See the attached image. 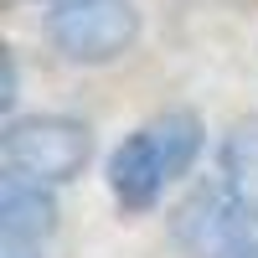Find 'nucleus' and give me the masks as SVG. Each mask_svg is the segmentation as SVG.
Returning <instances> with one entry per match:
<instances>
[{"mask_svg":"<svg viewBox=\"0 0 258 258\" xmlns=\"http://www.w3.org/2000/svg\"><path fill=\"white\" fill-rule=\"evenodd\" d=\"M202 155V119L186 109L155 114L109 155V191L124 212H150L170 181H181Z\"/></svg>","mask_w":258,"mask_h":258,"instance_id":"nucleus-1","label":"nucleus"},{"mask_svg":"<svg viewBox=\"0 0 258 258\" xmlns=\"http://www.w3.org/2000/svg\"><path fill=\"white\" fill-rule=\"evenodd\" d=\"M47 36L73 68H109L140 41L135 0H57L47 16Z\"/></svg>","mask_w":258,"mask_h":258,"instance_id":"nucleus-2","label":"nucleus"},{"mask_svg":"<svg viewBox=\"0 0 258 258\" xmlns=\"http://www.w3.org/2000/svg\"><path fill=\"white\" fill-rule=\"evenodd\" d=\"M6 170H21L31 181L47 186H68L83 176V165L93 155V129L68 114H31V119H11L6 140H0Z\"/></svg>","mask_w":258,"mask_h":258,"instance_id":"nucleus-3","label":"nucleus"},{"mask_svg":"<svg viewBox=\"0 0 258 258\" xmlns=\"http://www.w3.org/2000/svg\"><path fill=\"white\" fill-rule=\"evenodd\" d=\"M248 212L232 202L227 186H197L191 197L170 212V238L186 258H238L248 238Z\"/></svg>","mask_w":258,"mask_h":258,"instance_id":"nucleus-4","label":"nucleus"},{"mask_svg":"<svg viewBox=\"0 0 258 258\" xmlns=\"http://www.w3.org/2000/svg\"><path fill=\"white\" fill-rule=\"evenodd\" d=\"M57 232V197L47 181H31L21 170L0 176V238L6 243H41Z\"/></svg>","mask_w":258,"mask_h":258,"instance_id":"nucleus-5","label":"nucleus"},{"mask_svg":"<svg viewBox=\"0 0 258 258\" xmlns=\"http://www.w3.org/2000/svg\"><path fill=\"white\" fill-rule=\"evenodd\" d=\"M217 160H222V186L232 191V202L258 222V114L238 119L222 135V155Z\"/></svg>","mask_w":258,"mask_h":258,"instance_id":"nucleus-6","label":"nucleus"},{"mask_svg":"<svg viewBox=\"0 0 258 258\" xmlns=\"http://www.w3.org/2000/svg\"><path fill=\"white\" fill-rule=\"evenodd\" d=\"M0 258H41V243H6L0 238Z\"/></svg>","mask_w":258,"mask_h":258,"instance_id":"nucleus-7","label":"nucleus"},{"mask_svg":"<svg viewBox=\"0 0 258 258\" xmlns=\"http://www.w3.org/2000/svg\"><path fill=\"white\" fill-rule=\"evenodd\" d=\"M238 258H258V243H248V248H243V253H238Z\"/></svg>","mask_w":258,"mask_h":258,"instance_id":"nucleus-8","label":"nucleus"}]
</instances>
